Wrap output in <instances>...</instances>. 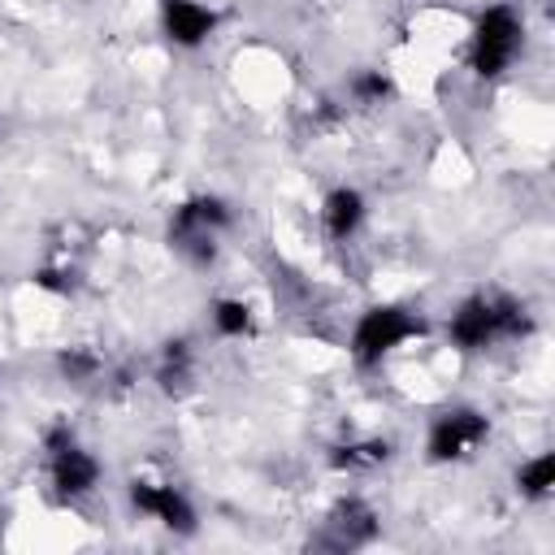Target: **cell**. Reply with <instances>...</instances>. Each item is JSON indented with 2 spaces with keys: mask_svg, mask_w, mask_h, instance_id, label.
<instances>
[{
  "mask_svg": "<svg viewBox=\"0 0 555 555\" xmlns=\"http://www.w3.org/2000/svg\"><path fill=\"white\" fill-rule=\"evenodd\" d=\"M447 334L460 351H481L499 338H525L529 312H525V304H516L507 295H473L451 312Z\"/></svg>",
  "mask_w": 555,
  "mask_h": 555,
  "instance_id": "cell-1",
  "label": "cell"
},
{
  "mask_svg": "<svg viewBox=\"0 0 555 555\" xmlns=\"http://www.w3.org/2000/svg\"><path fill=\"white\" fill-rule=\"evenodd\" d=\"M520 39H525V22L512 4H490L477 13L473 22V35H468V61H473V74L481 78H494L503 74L516 52H520Z\"/></svg>",
  "mask_w": 555,
  "mask_h": 555,
  "instance_id": "cell-2",
  "label": "cell"
},
{
  "mask_svg": "<svg viewBox=\"0 0 555 555\" xmlns=\"http://www.w3.org/2000/svg\"><path fill=\"white\" fill-rule=\"evenodd\" d=\"M225 225H230L225 199H217V195H191V199H182V204L173 208V217H169V243H173L186 260L208 264V260L217 256V234H221Z\"/></svg>",
  "mask_w": 555,
  "mask_h": 555,
  "instance_id": "cell-3",
  "label": "cell"
},
{
  "mask_svg": "<svg viewBox=\"0 0 555 555\" xmlns=\"http://www.w3.org/2000/svg\"><path fill=\"white\" fill-rule=\"evenodd\" d=\"M421 330H425V321H421L416 312L395 308V304H377V308H369V312L356 321V330H351V356H356L360 364H377V360H386L395 347H403L408 338H416Z\"/></svg>",
  "mask_w": 555,
  "mask_h": 555,
  "instance_id": "cell-4",
  "label": "cell"
},
{
  "mask_svg": "<svg viewBox=\"0 0 555 555\" xmlns=\"http://www.w3.org/2000/svg\"><path fill=\"white\" fill-rule=\"evenodd\" d=\"M43 447H48V468H52L56 494L61 499H87L95 490V481H100V460L87 447H78L65 425L48 429Z\"/></svg>",
  "mask_w": 555,
  "mask_h": 555,
  "instance_id": "cell-5",
  "label": "cell"
},
{
  "mask_svg": "<svg viewBox=\"0 0 555 555\" xmlns=\"http://www.w3.org/2000/svg\"><path fill=\"white\" fill-rule=\"evenodd\" d=\"M486 438H490V421L477 408H447L442 416H434L425 451L434 464H455V460H468Z\"/></svg>",
  "mask_w": 555,
  "mask_h": 555,
  "instance_id": "cell-6",
  "label": "cell"
},
{
  "mask_svg": "<svg viewBox=\"0 0 555 555\" xmlns=\"http://www.w3.org/2000/svg\"><path fill=\"white\" fill-rule=\"evenodd\" d=\"M126 494H130V507H134V512L156 516L165 529H173V533H191V529H195V507H191V499H186L178 486L134 477Z\"/></svg>",
  "mask_w": 555,
  "mask_h": 555,
  "instance_id": "cell-7",
  "label": "cell"
},
{
  "mask_svg": "<svg viewBox=\"0 0 555 555\" xmlns=\"http://www.w3.org/2000/svg\"><path fill=\"white\" fill-rule=\"evenodd\" d=\"M160 26L178 48H199L217 30V13L199 0H160Z\"/></svg>",
  "mask_w": 555,
  "mask_h": 555,
  "instance_id": "cell-8",
  "label": "cell"
},
{
  "mask_svg": "<svg viewBox=\"0 0 555 555\" xmlns=\"http://www.w3.org/2000/svg\"><path fill=\"white\" fill-rule=\"evenodd\" d=\"M373 533H377V516H373V507L360 503V499H343V503L330 512V520H325V546H334V551L364 546Z\"/></svg>",
  "mask_w": 555,
  "mask_h": 555,
  "instance_id": "cell-9",
  "label": "cell"
},
{
  "mask_svg": "<svg viewBox=\"0 0 555 555\" xmlns=\"http://www.w3.org/2000/svg\"><path fill=\"white\" fill-rule=\"evenodd\" d=\"M321 221H325V234L330 238L347 243L360 230V221H364V195L356 186H334L325 195V204H321Z\"/></svg>",
  "mask_w": 555,
  "mask_h": 555,
  "instance_id": "cell-10",
  "label": "cell"
},
{
  "mask_svg": "<svg viewBox=\"0 0 555 555\" xmlns=\"http://www.w3.org/2000/svg\"><path fill=\"white\" fill-rule=\"evenodd\" d=\"M386 460H390V442H386V438L343 442V447L330 455V464L343 468V473H369V468H377V464H386Z\"/></svg>",
  "mask_w": 555,
  "mask_h": 555,
  "instance_id": "cell-11",
  "label": "cell"
},
{
  "mask_svg": "<svg viewBox=\"0 0 555 555\" xmlns=\"http://www.w3.org/2000/svg\"><path fill=\"white\" fill-rule=\"evenodd\" d=\"M156 382H160V390H169V395H182V390L191 386V347H186V338L165 343Z\"/></svg>",
  "mask_w": 555,
  "mask_h": 555,
  "instance_id": "cell-12",
  "label": "cell"
},
{
  "mask_svg": "<svg viewBox=\"0 0 555 555\" xmlns=\"http://www.w3.org/2000/svg\"><path fill=\"white\" fill-rule=\"evenodd\" d=\"M516 490L525 494V499H546L551 490H555V455H533V460H525L520 468H516Z\"/></svg>",
  "mask_w": 555,
  "mask_h": 555,
  "instance_id": "cell-13",
  "label": "cell"
},
{
  "mask_svg": "<svg viewBox=\"0 0 555 555\" xmlns=\"http://www.w3.org/2000/svg\"><path fill=\"white\" fill-rule=\"evenodd\" d=\"M212 325L225 338H243V334H251V308L243 299H217L212 304Z\"/></svg>",
  "mask_w": 555,
  "mask_h": 555,
  "instance_id": "cell-14",
  "label": "cell"
},
{
  "mask_svg": "<svg viewBox=\"0 0 555 555\" xmlns=\"http://www.w3.org/2000/svg\"><path fill=\"white\" fill-rule=\"evenodd\" d=\"M56 364H61V373H65L69 382H87V377L100 373V356H95L91 347H65Z\"/></svg>",
  "mask_w": 555,
  "mask_h": 555,
  "instance_id": "cell-15",
  "label": "cell"
},
{
  "mask_svg": "<svg viewBox=\"0 0 555 555\" xmlns=\"http://www.w3.org/2000/svg\"><path fill=\"white\" fill-rule=\"evenodd\" d=\"M390 91H395V87H390V78H386L382 69H364V74L351 78V95H356L360 104H382Z\"/></svg>",
  "mask_w": 555,
  "mask_h": 555,
  "instance_id": "cell-16",
  "label": "cell"
}]
</instances>
